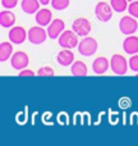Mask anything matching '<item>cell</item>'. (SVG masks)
<instances>
[{
  "instance_id": "obj_1",
  "label": "cell",
  "mask_w": 138,
  "mask_h": 146,
  "mask_svg": "<svg viewBox=\"0 0 138 146\" xmlns=\"http://www.w3.org/2000/svg\"><path fill=\"white\" fill-rule=\"evenodd\" d=\"M77 48H78V51H79L81 55L92 56L93 54H96V51H97L98 44L93 37H87V36H86V37H83L82 41H79Z\"/></svg>"
},
{
  "instance_id": "obj_2",
  "label": "cell",
  "mask_w": 138,
  "mask_h": 146,
  "mask_svg": "<svg viewBox=\"0 0 138 146\" xmlns=\"http://www.w3.org/2000/svg\"><path fill=\"white\" fill-rule=\"evenodd\" d=\"M58 42L60 45V48H63V49H74L75 46H78L79 41H78V35L74 31L65 30L59 36Z\"/></svg>"
},
{
  "instance_id": "obj_3",
  "label": "cell",
  "mask_w": 138,
  "mask_h": 146,
  "mask_svg": "<svg viewBox=\"0 0 138 146\" xmlns=\"http://www.w3.org/2000/svg\"><path fill=\"white\" fill-rule=\"evenodd\" d=\"M110 68L115 74L123 76L128 71L129 62H127V59L120 54H114L110 59Z\"/></svg>"
},
{
  "instance_id": "obj_4",
  "label": "cell",
  "mask_w": 138,
  "mask_h": 146,
  "mask_svg": "<svg viewBox=\"0 0 138 146\" xmlns=\"http://www.w3.org/2000/svg\"><path fill=\"white\" fill-rule=\"evenodd\" d=\"M119 30L121 33H124L125 36L133 35L137 32L138 30V23H137V18L132 17L131 14L123 17L119 21Z\"/></svg>"
},
{
  "instance_id": "obj_5",
  "label": "cell",
  "mask_w": 138,
  "mask_h": 146,
  "mask_svg": "<svg viewBox=\"0 0 138 146\" xmlns=\"http://www.w3.org/2000/svg\"><path fill=\"white\" fill-rule=\"evenodd\" d=\"M49 37L48 31H45V28L42 26H37V27H31L28 30V41L33 45H41L46 41V38Z\"/></svg>"
},
{
  "instance_id": "obj_6",
  "label": "cell",
  "mask_w": 138,
  "mask_h": 146,
  "mask_svg": "<svg viewBox=\"0 0 138 146\" xmlns=\"http://www.w3.org/2000/svg\"><path fill=\"white\" fill-rule=\"evenodd\" d=\"M95 14L96 18L101 22H109L113 18V8L110 4L105 1H100L95 7Z\"/></svg>"
},
{
  "instance_id": "obj_7",
  "label": "cell",
  "mask_w": 138,
  "mask_h": 146,
  "mask_svg": "<svg viewBox=\"0 0 138 146\" xmlns=\"http://www.w3.org/2000/svg\"><path fill=\"white\" fill-rule=\"evenodd\" d=\"M30 64V58L24 51H15L10 58V66L15 71H22Z\"/></svg>"
},
{
  "instance_id": "obj_8",
  "label": "cell",
  "mask_w": 138,
  "mask_h": 146,
  "mask_svg": "<svg viewBox=\"0 0 138 146\" xmlns=\"http://www.w3.org/2000/svg\"><path fill=\"white\" fill-rule=\"evenodd\" d=\"M8 37H9V41L12 44L20 45V44H23L26 41V38H28V32L20 26H14L8 32Z\"/></svg>"
},
{
  "instance_id": "obj_9",
  "label": "cell",
  "mask_w": 138,
  "mask_h": 146,
  "mask_svg": "<svg viewBox=\"0 0 138 146\" xmlns=\"http://www.w3.org/2000/svg\"><path fill=\"white\" fill-rule=\"evenodd\" d=\"M72 30L77 33L78 36H82V37H86L88 33L91 32L92 27H91V23L88 19L86 18H77V19L73 21L72 23Z\"/></svg>"
},
{
  "instance_id": "obj_10",
  "label": "cell",
  "mask_w": 138,
  "mask_h": 146,
  "mask_svg": "<svg viewBox=\"0 0 138 146\" xmlns=\"http://www.w3.org/2000/svg\"><path fill=\"white\" fill-rule=\"evenodd\" d=\"M64 28H65V23L61 19H54L51 21V23L48 26V35L50 38L55 40V38H59V36L63 33Z\"/></svg>"
},
{
  "instance_id": "obj_11",
  "label": "cell",
  "mask_w": 138,
  "mask_h": 146,
  "mask_svg": "<svg viewBox=\"0 0 138 146\" xmlns=\"http://www.w3.org/2000/svg\"><path fill=\"white\" fill-rule=\"evenodd\" d=\"M123 50L129 55L138 54V37L134 35H129L123 41Z\"/></svg>"
},
{
  "instance_id": "obj_12",
  "label": "cell",
  "mask_w": 138,
  "mask_h": 146,
  "mask_svg": "<svg viewBox=\"0 0 138 146\" xmlns=\"http://www.w3.org/2000/svg\"><path fill=\"white\" fill-rule=\"evenodd\" d=\"M53 21V13L50 12L46 8H42L40 9L37 13H36V23L38 26H42V27H46L49 26Z\"/></svg>"
},
{
  "instance_id": "obj_13",
  "label": "cell",
  "mask_w": 138,
  "mask_h": 146,
  "mask_svg": "<svg viewBox=\"0 0 138 146\" xmlns=\"http://www.w3.org/2000/svg\"><path fill=\"white\" fill-rule=\"evenodd\" d=\"M109 67H110V60H108L105 56H98L92 63V71L96 74H104L109 69Z\"/></svg>"
},
{
  "instance_id": "obj_14",
  "label": "cell",
  "mask_w": 138,
  "mask_h": 146,
  "mask_svg": "<svg viewBox=\"0 0 138 146\" xmlns=\"http://www.w3.org/2000/svg\"><path fill=\"white\" fill-rule=\"evenodd\" d=\"M56 62L63 67L72 66V64L74 63V54L70 51V49H63V50L56 55Z\"/></svg>"
},
{
  "instance_id": "obj_15",
  "label": "cell",
  "mask_w": 138,
  "mask_h": 146,
  "mask_svg": "<svg viewBox=\"0 0 138 146\" xmlns=\"http://www.w3.org/2000/svg\"><path fill=\"white\" fill-rule=\"evenodd\" d=\"M40 0H22L20 1V8L27 14H35L40 10Z\"/></svg>"
},
{
  "instance_id": "obj_16",
  "label": "cell",
  "mask_w": 138,
  "mask_h": 146,
  "mask_svg": "<svg viewBox=\"0 0 138 146\" xmlns=\"http://www.w3.org/2000/svg\"><path fill=\"white\" fill-rule=\"evenodd\" d=\"M15 23V15L10 10H1L0 12V26L4 28L13 27Z\"/></svg>"
},
{
  "instance_id": "obj_17",
  "label": "cell",
  "mask_w": 138,
  "mask_h": 146,
  "mask_svg": "<svg viewBox=\"0 0 138 146\" xmlns=\"http://www.w3.org/2000/svg\"><path fill=\"white\" fill-rule=\"evenodd\" d=\"M13 55V45L12 42H1L0 44V62L4 63V62L9 60Z\"/></svg>"
},
{
  "instance_id": "obj_18",
  "label": "cell",
  "mask_w": 138,
  "mask_h": 146,
  "mask_svg": "<svg viewBox=\"0 0 138 146\" xmlns=\"http://www.w3.org/2000/svg\"><path fill=\"white\" fill-rule=\"evenodd\" d=\"M70 72L74 77H82V76H87V66L81 60H75L70 67Z\"/></svg>"
},
{
  "instance_id": "obj_19",
  "label": "cell",
  "mask_w": 138,
  "mask_h": 146,
  "mask_svg": "<svg viewBox=\"0 0 138 146\" xmlns=\"http://www.w3.org/2000/svg\"><path fill=\"white\" fill-rule=\"evenodd\" d=\"M110 5L114 12L123 13L128 9V0H110Z\"/></svg>"
},
{
  "instance_id": "obj_20",
  "label": "cell",
  "mask_w": 138,
  "mask_h": 146,
  "mask_svg": "<svg viewBox=\"0 0 138 146\" xmlns=\"http://www.w3.org/2000/svg\"><path fill=\"white\" fill-rule=\"evenodd\" d=\"M69 0H51V7L55 10H64L69 7Z\"/></svg>"
},
{
  "instance_id": "obj_21",
  "label": "cell",
  "mask_w": 138,
  "mask_h": 146,
  "mask_svg": "<svg viewBox=\"0 0 138 146\" xmlns=\"http://www.w3.org/2000/svg\"><path fill=\"white\" fill-rule=\"evenodd\" d=\"M36 76H40V77H51V76H55V72H54V69L51 68V67L45 66V67L38 68Z\"/></svg>"
},
{
  "instance_id": "obj_22",
  "label": "cell",
  "mask_w": 138,
  "mask_h": 146,
  "mask_svg": "<svg viewBox=\"0 0 138 146\" xmlns=\"http://www.w3.org/2000/svg\"><path fill=\"white\" fill-rule=\"evenodd\" d=\"M128 13L132 15V17H134L138 19V0L131 1V4L128 5Z\"/></svg>"
},
{
  "instance_id": "obj_23",
  "label": "cell",
  "mask_w": 138,
  "mask_h": 146,
  "mask_svg": "<svg viewBox=\"0 0 138 146\" xmlns=\"http://www.w3.org/2000/svg\"><path fill=\"white\" fill-rule=\"evenodd\" d=\"M128 62H129V68H131L133 72L138 73V54L132 55Z\"/></svg>"
},
{
  "instance_id": "obj_24",
  "label": "cell",
  "mask_w": 138,
  "mask_h": 146,
  "mask_svg": "<svg viewBox=\"0 0 138 146\" xmlns=\"http://www.w3.org/2000/svg\"><path fill=\"white\" fill-rule=\"evenodd\" d=\"M18 4V0H1V5L5 8V9H12V8H15Z\"/></svg>"
},
{
  "instance_id": "obj_25",
  "label": "cell",
  "mask_w": 138,
  "mask_h": 146,
  "mask_svg": "<svg viewBox=\"0 0 138 146\" xmlns=\"http://www.w3.org/2000/svg\"><path fill=\"white\" fill-rule=\"evenodd\" d=\"M18 76H20V77H24V76H35V72L31 71V69L24 68V69H22V71H19V74Z\"/></svg>"
},
{
  "instance_id": "obj_26",
  "label": "cell",
  "mask_w": 138,
  "mask_h": 146,
  "mask_svg": "<svg viewBox=\"0 0 138 146\" xmlns=\"http://www.w3.org/2000/svg\"><path fill=\"white\" fill-rule=\"evenodd\" d=\"M40 3L42 5H48V4H50L51 3V0H40Z\"/></svg>"
},
{
  "instance_id": "obj_27",
  "label": "cell",
  "mask_w": 138,
  "mask_h": 146,
  "mask_svg": "<svg viewBox=\"0 0 138 146\" xmlns=\"http://www.w3.org/2000/svg\"><path fill=\"white\" fill-rule=\"evenodd\" d=\"M128 1H129V3H131V1H134V0H128Z\"/></svg>"
},
{
  "instance_id": "obj_28",
  "label": "cell",
  "mask_w": 138,
  "mask_h": 146,
  "mask_svg": "<svg viewBox=\"0 0 138 146\" xmlns=\"http://www.w3.org/2000/svg\"><path fill=\"white\" fill-rule=\"evenodd\" d=\"M136 76H137V77H138V73H137V74H136Z\"/></svg>"
}]
</instances>
